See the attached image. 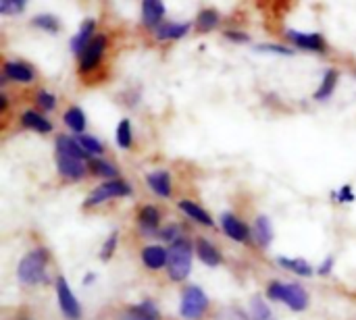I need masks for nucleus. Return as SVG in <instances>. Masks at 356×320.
Instances as JSON below:
<instances>
[{
	"label": "nucleus",
	"mask_w": 356,
	"mask_h": 320,
	"mask_svg": "<svg viewBox=\"0 0 356 320\" xmlns=\"http://www.w3.org/2000/svg\"><path fill=\"white\" fill-rule=\"evenodd\" d=\"M259 52H273V54H284V56H292L294 50L292 48H286V46H277V44H261L257 46Z\"/></svg>",
	"instance_id": "c9c22d12"
},
{
	"label": "nucleus",
	"mask_w": 356,
	"mask_h": 320,
	"mask_svg": "<svg viewBox=\"0 0 356 320\" xmlns=\"http://www.w3.org/2000/svg\"><path fill=\"white\" fill-rule=\"evenodd\" d=\"M56 169L58 173L65 177V179H71V181H77L86 175V165L81 160H75V158H69V156H60L56 154Z\"/></svg>",
	"instance_id": "9b49d317"
},
{
	"label": "nucleus",
	"mask_w": 356,
	"mask_h": 320,
	"mask_svg": "<svg viewBox=\"0 0 356 320\" xmlns=\"http://www.w3.org/2000/svg\"><path fill=\"white\" fill-rule=\"evenodd\" d=\"M131 314L138 317L140 320H156L159 319V310L152 302H142L140 306L131 308Z\"/></svg>",
	"instance_id": "c756f323"
},
{
	"label": "nucleus",
	"mask_w": 356,
	"mask_h": 320,
	"mask_svg": "<svg viewBox=\"0 0 356 320\" xmlns=\"http://www.w3.org/2000/svg\"><path fill=\"white\" fill-rule=\"evenodd\" d=\"M250 317H252V320H273L271 310L267 308V304L263 302L261 296L252 298V302H250Z\"/></svg>",
	"instance_id": "c85d7f7f"
},
{
	"label": "nucleus",
	"mask_w": 356,
	"mask_h": 320,
	"mask_svg": "<svg viewBox=\"0 0 356 320\" xmlns=\"http://www.w3.org/2000/svg\"><path fill=\"white\" fill-rule=\"evenodd\" d=\"M63 121H65V125H67L69 129H73L75 133H81V131L86 129V115H83V110H81L79 106H71V108L65 112Z\"/></svg>",
	"instance_id": "5701e85b"
},
{
	"label": "nucleus",
	"mask_w": 356,
	"mask_h": 320,
	"mask_svg": "<svg viewBox=\"0 0 356 320\" xmlns=\"http://www.w3.org/2000/svg\"><path fill=\"white\" fill-rule=\"evenodd\" d=\"M35 102H38V106H40L42 110H54V108H56V96L50 94V92H44V90L38 92Z\"/></svg>",
	"instance_id": "72a5a7b5"
},
{
	"label": "nucleus",
	"mask_w": 356,
	"mask_h": 320,
	"mask_svg": "<svg viewBox=\"0 0 356 320\" xmlns=\"http://www.w3.org/2000/svg\"><path fill=\"white\" fill-rule=\"evenodd\" d=\"M117 239H119V235H117V231H113V233L108 235L106 244H104L102 250H100V258H102V260H111V256L115 254V248H117Z\"/></svg>",
	"instance_id": "f704fd0d"
},
{
	"label": "nucleus",
	"mask_w": 356,
	"mask_h": 320,
	"mask_svg": "<svg viewBox=\"0 0 356 320\" xmlns=\"http://www.w3.org/2000/svg\"><path fill=\"white\" fill-rule=\"evenodd\" d=\"M25 0H0V12L2 15H17L25 8Z\"/></svg>",
	"instance_id": "473e14b6"
},
{
	"label": "nucleus",
	"mask_w": 356,
	"mask_h": 320,
	"mask_svg": "<svg viewBox=\"0 0 356 320\" xmlns=\"http://www.w3.org/2000/svg\"><path fill=\"white\" fill-rule=\"evenodd\" d=\"M142 262L150 271H161L167 264V250L161 246H146L142 250Z\"/></svg>",
	"instance_id": "dca6fc26"
},
{
	"label": "nucleus",
	"mask_w": 356,
	"mask_h": 320,
	"mask_svg": "<svg viewBox=\"0 0 356 320\" xmlns=\"http://www.w3.org/2000/svg\"><path fill=\"white\" fill-rule=\"evenodd\" d=\"M90 171H92L94 175H98V177H106L108 181L117 179V169H115L111 162L102 160V158H94V160H90Z\"/></svg>",
	"instance_id": "bb28decb"
},
{
	"label": "nucleus",
	"mask_w": 356,
	"mask_h": 320,
	"mask_svg": "<svg viewBox=\"0 0 356 320\" xmlns=\"http://www.w3.org/2000/svg\"><path fill=\"white\" fill-rule=\"evenodd\" d=\"M131 194V187L127 181H121V179H113V181H106L102 185H98L83 202L86 208H94L98 204H104L106 200H113V198H125Z\"/></svg>",
	"instance_id": "39448f33"
},
{
	"label": "nucleus",
	"mask_w": 356,
	"mask_h": 320,
	"mask_svg": "<svg viewBox=\"0 0 356 320\" xmlns=\"http://www.w3.org/2000/svg\"><path fill=\"white\" fill-rule=\"evenodd\" d=\"M31 23H33L35 27L44 29V31H52V33L58 31V19H56L54 15H38V17H33Z\"/></svg>",
	"instance_id": "7c9ffc66"
},
{
	"label": "nucleus",
	"mask_w": 356,
	"mask_h": 320,
	"mask_svg": "<svg viewBox=\"0 0 356 320\" xmlns=\"http://www.w3.org/2000/svg\"><path fill=\"white\" fill-rule=\"evenodd\" d=\"M221 227H223L225 235H227L229 239H234V242L244 244V242H248V237H250V229H248L236 214H232V212H223V214H221Z\"/></svg>",
	"instance_id": "9d476101"
},
{
	"label": "nucleus",
	"mask_w": 356,
	"mask_h": 320,
	"mask_svg": "<svg viewBox=\"0 0 356 320\" xmlns=\"http://www.w3.org/2000/svg\"><path fill=\"white\" fill-rule=\"evenodd\" d=\"M252 235H254V242H257L261 248H269V246H271V242H273V225H271V221H269L265 214L257 217Z\"/></svg>",
	"instance_id": "a211bd4d"
},
{
	"label": "nucleus",
	"mask_w": 356,
	"mask_h": 320,
	"mask_svg": "<svg viewBox=\"0 0 356 320\" xmlns=\"http://www.w3.org/2000/svg\"><path fill=\"white\" fill-rule=\"evenodd\" d=\"M277 262L284 269H288V271H292V273H296L300 277H311L313 275V267L302 258H277Z\"/></svg>",
	"instance_id": "b1692460"
},
{
	"label": "nucleus",
	"mask_w": 356,
	"mask_h": 320,
	"mask_svg": "<svg viewBox=\"0 0 356 320\" xmlns=\"http://www.w3.org/2000/svg\"><path fill=\"white\" fill-rule=\"evenodd\" d=\"M115 140H117V146L127 150L131 148V142H134V133H131V123L129 119H123L119 125H117V131H115Z\"/></svg>",
	"instance_id": "a878e982"
},
{
	"label": "nucleus",
	"mask_w": 356,
	"mask_h": 320,
	"mask_svg": "<svg viewBox=\"0 0 356 320\" xmlns=\"http://www.w3.org/2000/svg\"><path fill=\"white\" fill-rule=\"evenodd\" d=\"M77 142H79V144L83 146V150L90 152V154H102V152H104V146H102L96 137H92V135L81 133V135L77 137Z\"/></svg>",
	"instance_id": "2f4dec72"
},
{
	"label": "nucleus",
	"mask_w": 356,
	"mask_h": 320,
	"mask_svg": "<svg viewBox=\"0 0 356 320\" xmlns=\"http://www.w3.org/2000/svg\"><path fill=\"white\" fill-rule=\"evenodd\" d=\"M0 110H2V112L6 110V96H4V94L0 96Z\"/></svg>",
	"instance_id": "a19ab883"
},
{
	"label": "nucleus",
	"mask_w": 356,
	"mask_h": 320,
	"mask_svg": "<svg viewBox=\"0 0 356 320\" xmlns=\"http://www.w3.org/2000/svg\"><path fill=\"white\" fill-rule=\"evenodd\" d=\"M4 77H8L13 81H19V83H29V81H33L35 71L29 65H25V62L10 60V62L4 65Z\"/></svg>",
	"instance_id": "4468645a"
},
{
	"label": "nucleus",
	"mask_w": 356,
	"mask_h": 320,
	"mask_svg": "<svg viewBox=\"0 0 356 320\" xmlns=\"http://www.w3.org/2000/svg\"><path fill=\"white\" fill-rule=\"evenodd\" d=\"M56 296H58V306H60V312L67 320H79L81 319V308H79V302L77 298L73 296L69 283L65 277H56Z\"/></svg>",
	"instance_id": "423d86ee"
},
{
	"label": "nucleus",
	"mask_w": 356,
	"mask_h": 320,
	"mask_svg": "<svg viewBox=\"0 0 356 320\" xmlns=\"http://www.w3.org/2000/svg\"><path fill=\"white\" fill-rule=\"evenodd\" d=\"M138 225L144 235H152L161 225V212L156 206H144L138 214Z\"/></svg>",
	"instance_id": "2eb2a0df"
},
{
	"label": "nucleus",
	"mask_w": 356,
	"mask_h": 320,
	"mask_svg": "<svg viewBox=\"0 0 356 320\" xmlns=\"http://www.w3.org/2000/svg\"><path fill=\"white\" fill-rule=\"evenodd\" d=\"M21 125L27 129H33L38 133H50L52 131V123L35 110H25L21 115Z\"/></svg>",
	"instance_id": "4be33fe9"
},
{
	"label": "nucleus",
	"mask_w": 356,
	"mask_h": 320,
	"mask_svg": "<svg viewBox=\"0 0 356 320\" xmlns=\"http://www.w3.org/2000/svg\"><path fill=\"white\" fill-rule=\"evenodd\" d=\"M338 83V71L336 69H330L319 85V90L315 92V100H327L332 94H334V87Z\"/></svg>",
	"instance_id": "393cba45"
},
{
	"label": "nucleus",
	"mask_w": 356,
	"mask_h": 320,
	"mask_svg": "<svg viewBox=\"0 0 356 320\" xmlns=\"http://www.w3.org/2000/svg\"><path fill=\"white\" fill-rule=\"evenodd\" d=\"M177 206H179V210H181L184 214H188L192 221H196V223H200V225H204V227H213V225H215L213 219H211V214H209L204 208H200V204H196V202H192V200H181Z\"/></svg>",
	"instance_id": "6ab92c4d"
},
{
	"label": "nucleus",
	"mask_w": 356,
	"mask_h": 320,
	"mask_svg": "<svg viewBox=\"0 0 356 320\" xmlns=\"http://www.w3.org/2000/svg\"><path fill=\"white\" fill-rule=\"evenodd\" d=\"M106 35L100 33V35H94V40L90 42V46L83 50V54L79 56V71L81 73H90L92 69L98 67V62L102 60V54L106 50Z\"/></svg>",
	"instance_id": "0eeeda50"
},
{
	"label": "nucleus",
	"mask_w": 356,
	"mask_h": 320,
	"mask_svg": "<svg viewBox=\"0 0 356 320\" xmlns=\"http://www.w3.org/2000/svg\"><path fill=\"white\" fill-rule=\"evenodd\" d=\"M92 33H94V21L92 19H86L83 23H81V27H79V31L73 35V40H71V48H73V52L75 54H83V50L90 46V42L94 40L92 37Z\"/></svg>",
	"instance_id": "f3484780"
},
{
	"label": "nucleus",
	"mask_w": 356,
	"mask_h": 320,
	"mask_svg": "<svg viewBox=\"0 0 356 320\" xmlns=\"http://www.w3.org/2000/svg\"><path fill=\"white\" fill-rule=\"evenodd\" d=\"M207 310H209V298H207V294H204L200 287H196V285L188 287V289L184 292L181 304H179V314H181V319L198 320L204 317Z\"/></svg>",
	"instance_id": "20e7f679"
},
{
	"label": "nucleus",
	"mask_w": 356,
	"mask_h": 320,
	"mask_svg": "<svg viewBox=\"0 0 356 320\" xmlns=\"http://www.w3.org/2000/svg\"><path fill=\"white\" fill-rule=\"evenodd\" d=\"M196 254H198L200 262H204L207 267H219L221 260H223L221 254H219V250L209 239H204V237H200L196 242Z\"/></svg>",
	"instance_id": "aec40b11"
},
{
	"label": "nucleus",
	"mask_w": 356,
	"mask_h": 320,
	"mask_svg": "<svg viewBox=\"0 0 356 320\" xmlns=\"http://www.w3.org/2000/svg\"><path fill=\"white\" fill-rule=\"evenodd\" d=\"M161 239H169L171 244H173V242H177V239H181V235H179V227H177V225H171V227L163 229V231H161Z\"/></svg>",
	"instance_id": "4c0bfd02"
},
{
	"label": "nucleus",
	"mask_w": 356,
	"mask_h": 320,
	"mask_svg": "<svg viewBox=\"0 0 356 320\" xmlns=\"http://www.w3.org/2000/svg\"><path fill=\"white\" fill-rule=\"evenodd\" d=\"M219 12L217 10H213V8H204V10H200V15H198V29L200 31H211V29H215L217 25H219Z\"/></svg>",
	"instance_id": "cd10ccee"
},
{
	"label": "nucleus",
	"mask_w": 356,
	"mask_h": 320,
	"mask_svg": "<svg viewBox=\"0 0 356 320\" xmlns=\"http://www.w3.org/2000/svg\"><path fill=\"white\" fill-rule=\"evenodd\" d=\"M338 202H342V204H346V202H353L355 200V194H353V187L350 185H344L338 194H332Z\"/></svg>",
	"instance_id": "e433bc0d"
},
{
	"label": "nucleus",
	"mask_w": 356,
	"mask_h": 320,
	"mask_svg": "<svg viewBox=\"0 0 356 320\" xmlns=\"http://www.w3.org/2000/svg\"><path fill=\"white\" fill-rule=\"evenodd\" d=\"M92 281H94V275H88L86 281H83V285H88V283H92Z\"/></svg>",
	"instance_id": "79ce46f5"
},
{
	"label": "nucleus",
	"mask_w": 356,
	"mask_h": 320,
	"mask_svg": "<svg viewBox=\"0 0 356 320\" xmlns=\"http://www.w3.org/2000/svg\"><path fill=\"white\" fill-rule=\"evenodd\" d=\"M56 154L60 156H69L75 160H92V154L83 150V146L77 142V137H69V135H58L56 137Z\"/></svg>",
	"instance_id": "1a4fd4ad"
},
{
	"label": "nucleus",
	"mask_w": 356,
	"mask_h": 320,
	"mask_svg": "<svg viewBox=\"0 0 356 320\" xmlns=\"http://www.w3.org/2000/svg\"><path fill=\"white\" fill-rule=\"evenodd\" d=\"M146 183L161 198H171V194H173L171 175L167 171H152V173H148L146 175Z\"/></svg>",
	"instance_id": "f8f14e48"
},
{
	"label": "nucleus",
	"mask_w": 356,
	"mask_h": 320,
	"mask_svg": "<svg viewBox=\"0 0 356 320\" xmlns=\"http://www.w3.org/2000/svg\"><path fill=\"white\" fill-rule=\"evenodd\" d=\"M225 37H227V40H232V42H248V40H250V35H248V33H240V31H227V33H225Z\"/></svg>",
	"instance_id": "58836bf2"
},
{
	"label": "nucleus",
	"mask_w": 356,
	"mask_h": 320,
	"mask_svg": "<svg viewBox=\"0 0 356 320\" xmlns=\"http://www.w3.org/2000/svg\"><path fill=\"white\" fill-rule=\"evenodd\" d=\"M288 37L302 50H311V52H325L327 44L325 37L321 33H307V31H298V29H290Z\"/></svg>",
	"instance_id": "6e6552de"
},
{
	"label": "nucleus",
	"mask_w": 356,
	"mask_h": 320,
	"mask_svg": "<svg viewBox=\"0 0 356 320\" xmlns=\"http://www.w3.org/2000/svg\"><path fill=\"white\" fill-rule=\"evenodd\" d=\"M190 31V23H173V21H163L156 27V37L159 40H179Z\"/></svg>",
	"instance_id": "412c9836"
},
{
	"label": "nucleus",
	"mask_w": 356,
	"mask_h": 320,
	"mask_svg": "<svg viewBox=\"0 0 356 320\" xmlns=\"http://www.w3.org/2000/svg\"><path fill=\"white\" fill-rule=\"evenodd\" d=\"M50 254L46 248H35L23 256V260L17 267V279L23 285H38V283H48L46 277V267H48Z\"/></svg>",
	"instance_id": "f257e3e1"
},
{
	"label": "nucleus",
	"mask_w": 356,
	"mask_h": 320,
	"mask_svg": "<svg viewBox=\"0 0 356 320\" xmlns=\"http://www.w3.org/2000/svg\"><path fill=\"white\" fill-rule=\"evenodd\" d=\"M165 17V4L159 0H144L142 2V21L148 27H159L161 19Z\"/></svg>",
	"instance_id": "ddd939ff"
},
{
	"label": "nucleus",
	"mask_w": 356,
	"mask_h": 320,
	"mask_svg": "<svg viewBox=\"0 0 356 320\" xmlns=\"http://www.w3.org/2000/svg\"><path fill=\"white\" fill-rule=\"evenodd\" d=\"M267 296L275 302H282L286 304L290 310L294 312H302L309 308V294L305 287L296 285V283H282V281H275L267 287Z\"/></svg>",
	"instance_id": "7ed1b4c3"
},
{
	"label": "nucleus",
	"mask_w": 356,
	"mask_h": 320,
	"mask_svg": "<svg viewBox=\"0 0 356 320\" xmlns=\"http://www.w3.org/2000/svg\"><path fill=\"white\" fill-rule=\"evenodd\" d=\"M192 258H194L192 244L186 237L173 242L167 248V273H169L171 281L179 283V281L188 279V275L192 271Z\"/></svg>",
	"instance_id": "f03ea898"
},
{
	"label": "nucleus",
	"mask_w": 356,
	"mask_h": 320,
	"mask_svg": "<svg viewBox=\"0 0 356 320\" xmlns=\"http://www.w3.org/2000/svg\"><path fill=\"white\" fill-rule=\"evenodd\" d=\"M332 271H334V256H327L323 264L319 267V275H330Z\"/></svg>",
	"instance_id": "ea45409f"
}]
</instances>
